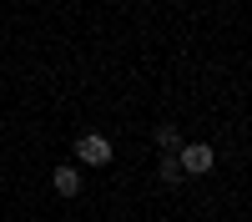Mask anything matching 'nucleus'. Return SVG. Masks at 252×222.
<instances>
[{"label":"nucleus","mask_w":252,"mask_h":222,"mask_svg":"<svg viewBox=\"0 0 252 222\" xmlns=\"http://www.w3.org/2000/svg\"><path fill=\"white\" fill-rule=\"evenodd\" d=\"M157 177L166 182V187H177V182H182V167H177V152H161V167H157Z\"/></svg>","instance_id":"5"},{"label":"nucleus","mask_w":252,"mask_h":222,"mask_svg":"<svg viewBox=\"0 0 252 222\" xmlns=\"http://www.w3.org/2000/svg\"><path fill=\"white\" fill-rule=\"evenodd\" d=\"M51 187H56L61 197H76V192H81V167H56V172H51Z\"/></svg>","instance_id":"3"},{"label":"nucleus","mask_w":252,"mask_h":222,"mask_svg":"<svg viewBox=\"0 0 252 222\" xmlns=\"http://www.w3.org/2000/svg\"><path fill=\"white\" fill-rule=\"evenodd\" d=\"M212 161H217V152L207 147V141H182V147H177V167H182V172H192V177L212 172Z\"/></svg>","instance_id":"2"},{"label":"nucleus","mask_w":252,"mask_h":222,"mask_svg":"<svg viewBox=\"0 0 252 222\" xmlns=\"http://www.w3.org/2000/svg\"><path fill=\"white\" fill-rule=\"evenodd\" d=\"M152 141H157V147H161V152H177V147H182V131L172 127V121H161V127L152 131Z\"/></svg>","instance_id":"4"},{"label":"nucleus","mask_w":252,"mask_h":222,"mask_svg":"<svg viewBox=\"0 0 252 222\" xmlns=\"http://www.w3.org/2000/svg\"><path fill=\"white\" fill-rule=\"evenodd\" d=\"M76 157H81V167H106L116 157V147H111V136H101V131H81L76 136Z\"/></svg>","instance_id":"1"}]
</instances>
